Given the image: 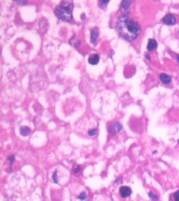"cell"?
Here are the masks:
<instances>
[{
  "instance_id": "1",
  "label": "cell",
  "mask_w": 179,
  "mask_h": 201,
  "mask_svg": "<svg viewBox=\"0 0 179 201\" xmlns=\"http://www.w3.org/2000/svg\"><path fill=\"white\" fill-rule=\"evenodd\" d=\"M117 28L121 36L129 42L137 38L141 32L140 25L129 18L127 15H124L119 18L117 24Z\"/></svg>"
},
{
  "instance_id": "2",
  "label": "cell",
  "mask_w": 179,
  "mask_h": 201,
  "mask_svg": "<svg viewBox=\"0 0 179 201\" xmlns=\"http://www.w3.org/2000/svg\"><path fill=\"white\" fill-rule=\"evenodd\" d=\"M74 4L69 1H63L56 8L55 14L59 20L70 22L73 20V11Z\"/></svg>"
},
{
  "instance_id": "3",
  "label": "cell",
  "mask_w": 179,
  "mask_h": 201,
  "mask_svg": "<svg viewBox=\"0 0 179 201\" xmlns=\"http://www.w3.org/2000/svg\"><path fill=\"white\" fill-rule=\"evenodd\" d=\"M120 196L123 198H127L129 197L132 194V190L130 187L128 186H122L120 188Z\"/></svg>"
},
{
  "instance_id": "4",
  "label": "cell",
  "mask_w": 179,
  "mask_h": 201,
  "mask_svg": "<svg viewBox=\"0 0 179 201\" xmlns=\"http://www.w3.org/2000/svg\"><path fill=\"white\" fill-rule=\"evenodd\" d=\"M162 21L164 23L169 25H174L176 23L175 17L171 14H168L163 18Z\"/></svg>"
},
{
  "instance_id": "5",
  "label": "cell",
  "mask_w": 179,
  "mask_h": 201,
  "mask_svg": "<svg viewBox=\"0 0 179 201\" xmlns=\"http://www.w3.org/2000/svg\"><path fill=\"white\" fill-rule=\"evenodd\" d=\"M122 129V125L120 122H116L110 126L109 128V132L113 133H116L120 132Z\"/></svg>"
},
{
  "instance_id": "6",
  "label": "cell",
  "mask_w": 179,
  "mask_h": 201,
  "mask_svg": "<svg viewBox=\"0 0 179 201\" xmlns=\"http://www.w3.org/2000/svg\"><path fill=\"white\" fill-rule=\"evenodd\" d=\"M100 60V57L97 54H92L89 57L88 63L91 65H96L98 64Z\"/></svg>"
},
{
  "instance_id": "7",
  "label": "cell",
  "mask_w": 179,
  "mask_h": 201,
  "mask_svg": "<svg viewBox=\"0 0 179 201\" xmlns=\"http://www.w3.org/2000/svg\"><path fill=\"white\" fill-rule=\"evenodd\" d=\"M160 78L163 84H168L171 83L172 81L171 77L166 73H161L160 75Z\"/></svg>"
},
{
  "instance_id": "8",
  "label": "cell",
  "mask_w": 179,
  "mask_h": 201,
  "mask_svg": "<svg viewBox=\"0 0 179 201\" xmlns=\"http://www.w3.org/2000/svg\"><path fill=\"white\" fill-rule=\"evenodd\" d=\"M158 47V44L157 41L153 39H149L148 40V44L147 45V49L149 51H152Z\"/></svg>"
},
{
  "instance_id": "9",
  "label": "cell",
  "mask_w": 179,
  "mask_h": 201,
  "mask_svg": "<svg viewBox=\"0 0 179 201\" xmlns=\"http://www.w3.org/2000/svg\"><path fill=\"white\" fill-rule=\"evenodd\" d=\"M91 43H95L96 42L97 39L98 38V29L96 27H95L91 31Z\"/></svg>"
},
{
  "instance_id": "10",
  "label": "cell",
  "mask_w": 179,
  "mask_h": 201,
  "mask_svg": "<svg viewBox=\"0 0 179 201\" xmlns=\"http://www.w3.org/2000/svg\"><path fill=\"white\" fill-rule=\"evenodd\" d=\"M31 130L28 126H22L20 128V133L23 136H28L30 135Z\"/></svg>"
},
{
  "instance_id": "11",
  "label": "cell",
  "mask_w": 179,
  "mask_h": 201,
  "mask_svg": "<svg viewBox=\"0 0 179 201\" xmlns=\"http://www.w3.org/2000/svg\"><path fill=\"white\" fill-rule=\"evenodd\" d=\"M131 3L130 1H123L120 5V9L121 12H124L127 11Z\"/></svg>"
},
{
  "instance_id": "12",
  "label": "cell",
  "mask_w": 179,
  "mask_h": 201,
  "mask_svg": "<svg viewBox=\"0 0 179 201\" xmlns=\"http://www.w3.org/2000/svg\"><path fill=\"white\" fill-rule=\"evenodd\" d=\"M109 1H99V7L102 9H105L106 6H107V4L109 3Z\"/></svg>"
},
{
  "instance_id": "13",
  "label": "cell",
  "mask_w": 179,
  "mask_h": 201,
  "mask_svg": "<svg viewBox=\"0 0 179 201\" xmlns=\"http://www.w3.org/2000/svg\"><path fill=\"white\" fill-rule=\"evenodd\" d=\"M148 196H149V197L151 199L153 200V201H157L158 199H159L158 196L154 194V193H153L152 192H149Z\"/></svg>"
},
{
  "instance_id": "14",
  "label": "cell",
  "mask_w": 179,
  "mask_h": 201,
  "mask_svg": "<svg viewBox=\"0 0 179 201\" xmlns=\"http://www.w3.org/2000/svg\"><path fill=\"white\" fill-rule=\"evenodd\" d=\"M172 198L173 201H179V190L172 194Z\"/></svg>"
},
{
  "instance_id": "15",
  "label": "cell",
  "mask_w": 179,
  "mask_h": 201,
  "mask_svg": "<svg viewBox=\"0 0 179 201\" xmlns=\"http://www.w3.org/2000/svg\"><path fill=\"white\" fill-rule=\"evenodd\" d=\"M97 130L96 128L90 130L88 132V134L90 136H93L97 134Z\"/></svg>"
},
{
  "instance_id": "16",
  "label": "cell",
  "mask_w": 179,
  "mask_h": 201,
  "mask_svg": "<svg viewBox=\"0 0 179 201\" xmlns=\"http://www.w3.org/2000/svg\"><path fill=\"white\" fill-rule=\"evenodd\" d=\"M8 160L10 162L11 167H12L13 163H14V161H15V156L14 155H9V157H8Z\"/></svg>"
},
{
  "instance_id": "17",
  "label": "cell",
  "mask_w": 179,
  "mask_h": 201,
  "mask_svg": "<svg viewBox=\"0 0 179 201\" xmlns=\"http://www.w3.org/2000/svg\"><path fill=\"white\" fill-rule=\"evenodd\" d=\"M86 197H87V194H86V193L85 192H81L80 196H78V199H81V200H84V199H85L86 198Z\"/></svg>"
},
{
  "instance_id": "18",
  "label": "cell",
  "mask_w": 179,
  "mask_h": 201,
  "mask_svg": "<svg viewBox=\"0 0 179 201\" xmlns=\"http://www.w3.org/2000/svg\"><path fill=\"white\" fill-rule=\"evenodd\" d=\"M57 173V171H55V172H54L53 174V176H52V178H53V180H54V182L55 183H58Z\"/></svg>"
},
{
  "instance_id": "19",
  "label": "cell",
  "mask_w": 179,
  "mask_h": 201,
  "mask_svg": "<svg viewBox=\"0 0 179 201\" xmlns=\"http://www.w3.org/2000/svg\"><path fill=\"white\" fill-rule=\"evenodd\" d=\"M81 170V168H80V165L77 166L76 167V168L74 170V172L75 173V174H77L78 172H80Z\"/></svg>"
},
{
  "instance_id": "20",
  "label": "cell",
  "mask_w": 179,
  "mask_h": 201,
  "mask_svg": "<svg viewBox=\"0 0 179 201\" xmlns=\"http://www.w3.org/2000/svg\"><path fill=\"white\" fill-rule=\"evenodd\" d=\"M145 57H146V58L148 60H150V57L149 55H148V53H146V55H145Z\"/></svg>"
},
{
  "instance_id": "21",
  "label": "cell",
  "mask_w": 179,
  "mask_h": 201,
  "mask_svg": "<svg viewBox=\"0 0 179 201\" xmlns=\"http://www.w3.org/2000/svg\"><path fill=\"white\" fill-rule=\"evenodd\" d=\"M177 61H178V62H179V55H178L177 56Z\"/></svg>"
},
{
  "instance_id": "22",
  "label": "cell",
  "mask_w": 179,
  "mask_h": 201,
  "mask_svg": "<svg viewBox=\"0 0 179 201\" xmlns=\"http://www.w3.org/2000/svg\"></svg>"
}]
</instances>
